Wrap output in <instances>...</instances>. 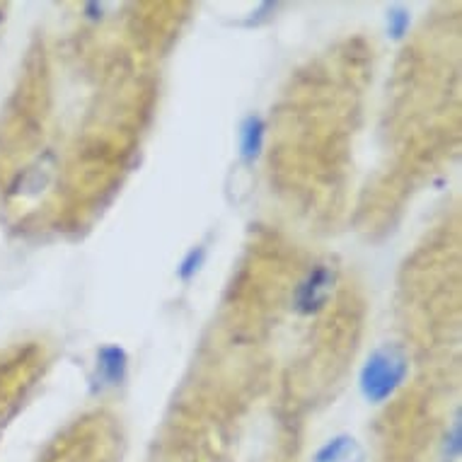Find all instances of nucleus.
Masks as SVG:
<instances>
[{
    "label": "nucleus",
    "instance_id": "f257e3e1",
    "mask_svg": "<svg viewBox=\"0 0 462 462\" xmlns=\"http://www.w3.org/2000/svg\"><path fill=\"white\" fill-rule=\"evenodd\" d=\"M407 371H410V361L400 349L383 346L373 351L361 371V393L373 404L390 400L407 378Z\"/></svg>",
    "mask_w": 462,
    "mask_h": 462
},
{
    "label": "nucleus",
    "instance_id": "39448f33",
    "mask_svg": "<svg viewBox=\"0 0 462 462\" xmlns=\"http://www.w3.org/2000/svg\"><path fill=\"white\" fill-rule=\"evenodd\" d=\"M351 453H354V439L339 436V439H332L319 448L315 462H349Z\"/></svg>",
    "mask_w": 462,
    "mask_h": 462
},
{
    "label": "nucleus",
    "instance_id": "20e7f679",
    "mask_svg": "<svg viewBox=\"0 0 462 462\" xmlns=\"http://www.w3.org/2000/svg\"><path fill=\"white\" fill-rule=\"evenodd\" d=\"M97 368L102 380H106L109 385H116L126 373V354L119 346H105L97 356Z\"/></svg>",
    "mask_w": 462,
    "mask_h": 462
},
{
    "label": "nucleus",
    "instance_id": "423d86ee",
    "mask_svg": "<svg viewBox=\"0 0 462 462\" xmlns=\"http://www.w3.org/2000/svg\"><path fill=\"white\" fill-rule=\"evenodd\" d=\"M201 264H204V250L199 247V250H191L187 257H184V262L180 264V276H182L184 281H189L194 273L201 269Z\"/></svg>",
    "mask_w": 462,
    "mask_h": 462
},
{
    "label": "nucleus",
    "instance_id": "f03ea898",
    "mask_svg": "<svg viewBox=\"0 0 462 462\" xmlns=\"http://www.w3.org/2000/svg\"><path fill=\"white\" fill-rule=\"evenodd\" d=\"M332 283L334 273L329 272V266H315V269H310L308 276L296 288V298H293L296 310L303 312V315H312V312L322 310L329 296H332Z\"/></svg>",
    "mask_w": 462,
    "mask_h": 462
},
{
    "label": "nucleus",
    "instance_id": "7ed1b4c3",
    "mask_svg": "<svg viewBox=\"0 0 462 462\" xmlns=\"http://www.w3.org/2000/svg\"><path fill=\"white\" fill-rule=\"evenodd\" d=\"M262 145H264V122L257 114H252L240 129V152L245 160H254L262 152Z\"/></svg>",
    "mask_w": 462,
    "mask_h": 462
},
{
    "label": "nucleus",
    "instance_id": "0eeeda50",
    "mask_svg": "<svg viewBox=\"0 0 462 462\" xmlns=\"http://www.w3.org/2000/svg\"><path fill=\"white\" fill-rule=\"evenodd\" d=\"M390 20H393V23H394V27H393L394 37H400L402 32H404V27H407V23H410L404 13H394V15H390Z\"/></svg>",
    "mask_w": 462,
    "mask_h": 462
}]
</instances>
